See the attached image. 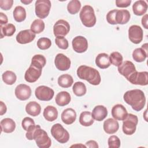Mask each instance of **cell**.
I'll use <instances>...</instances> for the list:
<instances>
[{"label":"cell","mask_w":148,"mask_h":148,"mask_svg":"<svg viewBox=\"0 0 148 148\" xmlns=\"http://www.w3.org/2000/svg\"><path fill=\"white\" fill-rule=\"evenodd\" d=\"M25 136L28 140L34 139L39 148H49L51 146V139L47 132L39 125L35 124L30 127L25 134Z\"/></svg>","instance_id":"6da1fadb"},{"label":"cell","mask_w":148,"mask_h":148,"mask_svg":"<svg viewBox=\"0 0 148 148\" xmlns=\"http://www.w3.org/2000/svg\"><path fill=\"white\" fill-rule=\"evenodd\" d=\"M124 101L130 105L132 108L139 112L145 106L146 103V97L143 91L139 89H134L126 91L124 95Z\"/></svg>","instance_id":"7a4b0ae2"},{"label":"cell","mask_w":148,"mask_h":148,"mask_svg":"<svg viewBox=\"0 0 148 148\" xmlns=\"http://www.w3.org/2000/svg\"><path fill=\"white\" fill-rule=\"evenodd\" d=\"M76 72L80 79L85 80L92 85L97 86L101 83L100 73L95 68L86 65H81L77 68Z\"/></svg>","instance_id":"3957f363"},{"label":"cell","mask_w":148,"mask_h":148,"mask_svg":"<svg viewBox=\"0 0 148 148\" xmlns=\"http://www.w3.org/2000/svg\"><path fill=\"white\" fill-rule=\"evenodd\" d=\"M80 18L83 24L87 27H92L96 23L94 9L90 5L84 6L80 12Z\"/></svg>","instance_id":"277c9868"},{"label":"cell","mask_w":148,"mask_h":148,"mask_svg":"<svg viewBox=\"0 0 148 148\" xmlns=\"http://www.w3.org/2000/svg\"><path fill=\"white\" fill-rule=\"evenodd\" d=\"M51 134L60 143H65L69 139V132L60 123L55 124L51 127Z\"/></svg>","instance_id":"5b68a950"},{"label":"cell","mask_w":148,"mask_h":148,"mask_svg":"<svg viewBox=\"0 0 148 148\" xmlns=\"http://www.w3.org/2000/svg\"><path fill=\"white\" fill-rule=\"evenodd\" d=\"M138 123V118L136 115L130 113L123 120V131L127 135H131L135 133L136 125Z\"/></svg>","instance_id":"8992f818"},{"label":"cell","mask_w":148,"mask_h":148,"mask_svg":"<svg viewBox=\"0 0 148 148\" xmlns=\"http://www.w3.org/2000/svg\"><path fill=\"white\" fill-rule=\"evenodd\" d=\"M51 2L49 0H37L35 2V14L40 18L48 16L50 9Z\"/></svg>","instance_id":"52a82bcc"},{"label":"cell","mask_w":148,"mask_h":148,"mask_svg":"<svg viewBox=\"0 0 148 148\" xmlns=\"http://www.w3.org/2000/svg\"><path fill=\"white\" fill-rule=\"evenodd\" d=\"M35 95L37 99L43 101H50L54 95V90L46 86H38L35 91Z\"/></svg>","instance_id":"ba28073f"},{"label":"cell","mask_w":148,"mask_h":148,"mask_svg":"<svg viewBox=\"0 0 148 148\" xmlns=\"http://www.w3.org/2000/svg\"><path fill=\"white\" fill-rule=\"evenodd\" d=\"M127 80L133 84L146 86L148 84V72L135 71L129 76Z\"/></svg>","instance_id":"9c48e42d"},{"label":"cell","mask_w":148,"mask_h":148,"mask_svg":"<svg viewBox=\"0 0 148 148\" xmlns=\"http://www.w3.org/2000/svg\"><path fill=\"white\" fill-rule=\"evenodd\" d=\"M70 30L69 24L64 20H59L53 26V33L56 37H64Z\"/></svg>","instance_id":"30bf717a"},{"label":"cell","mask_w":148,"mask_h":148,"mask_svg":"<svg viewBox=\"0 0 148 148\" xmlns=\"http://www.w3.org/2000/svg\"><path fill=\"white\" fill-rule=\"evenodd\" d=\"M143 32L142 28L137 25H132L128 29V38L134 44H139L143 40Z\"/></svg>","instance_id":"8fae6325"},{"label":"cell","mask_w":148,"mask_h":148,"mask_svg":"<svg viewBox=\"0 0 148 148\" xmlns=\"http://www.w3.org/2000/svg\"><path fill=\"white\" fill-rule=\"evenodd\" d=\"M72 45L74 51L78 53L85 52L88 48V42L86 38L82 36L75 37L72 41Z\"/></svg>","instance_id":"7c38bea8"},{"label":"cell","mask_w":148,"mask_h":148,"mask_svg":"<svg viewBox=\"0 0 148 148\" xmlns=\"http://www.w3.org/2000/svg\"><path fill=\"white\" fill-rule=\"evenodd\" d=\"M70 59L62 53H58L55 57L54 64L56 67L60 71H67L71 66Z\"/></svg>","instance_id":"4fadbf2b"},{"label":"cell","mask_w":148,"mask_h":148,"mask_svg":"<svg viewBox=\"0 0 148 148\" xmlns=\"http://www.w3.org/2000/svg\"><path fill=\"white\" fill-rule=\"evenodd\" d=\"M42 69L30 65L29 67L25 72L24 79L25 81L28 83L35 82L40 77L42 74Z\"/></svg>","instance_id":"5bb4252c"},{"label":"cell","mask_w":148,"mask_h":148,"mask_svg":"<svg viewBox=\"0 0 148 148\" xmlns=\"http://www.w3.org/2000/svg\"><path fill=\"white\" fill-rule=\"evenodd\" d=\"M14 93L16 98L21 101L28 99L31 95V89L30 87L25 84H20L17 86Z\"/></svg>","instance_id":"9a60e30c"},{"label":"cell","mask_w":148,"mask_h":148,"mask_svg":"<svg viewBox=\"0 0 148 148\" xmlns=\"http://www.w3.org/2000/svg\"><path fill=\"white\" fill-rule=\"evenodd\" d=\"M35 37V34L31 29H25L20 31L16 39L17 42L20 44H27L32 42Z\"/></svg>","instance_id":"2e32d148"},{"label":"cell","mask_w":148,"mask_h":148,"mask_svg":"<svg viewBox=\"0 0 148 148\" xmlns=\"http://www.w3.org/2000/svg\"><path fill=\"white\" fill-rule=\"evenodd\" d=\"M119 72L127 79L134 72L136 71L134 64L130 61H125L118 66Z\"/></svg>","instance_id":"e0dca14e"},{"label":"cell","mask_w":148,"mask_h":148,"mask_svg":"<svg viewBox=\"0 0 148 148\" xmlns=\"http://www.w3.org/2000/svg\"><path fill=\"white\" fill-rule=\"evenodd\" d=\"M111 113L113 117L119 121H123L128 114L125 108L121 104H116L113 106Z\"/></svg>","instance_id":"ac0fdd59"},{"label":"cell","mask_w":148,"mask_h":148,"mask_svg":"<svg viewBox=\"0 0 148 148\" xmlns=\"http://www.w3.org/2000/svg\"><path fill=\"white\" fill-rule=\"evenodd\" d=\"M148 55L147 43L143 44L141 47L135 49L132 52L133 59L138 62L144 61Z\"/></svg>","instance_id":"d6986e66"},{"label":"cell","mask_w":148,"mask_h":148,"mask_svg":"<svg viewBox=\"0 0 148 148\" xmlns=\"http://www.w3.org/2000/svg\"><path fill=\"white\" fill-rule=\"evenodd\" d=\"M131 14L128 10L126 9L117 10L115 12V23L116 24H125L130 19Z\"/></svg>","instance_id":"ffe728a7"},{"label":"cell","mask_w":148,"mask_h":148,"mask_svg":"<svg viewBox=\"0 0 148 148\" xmlns=\"http://www.w3.org/2000/svg\"><path fill=\"white\" fill-rule=\"evenodd\" d=\"M103 128L104 131L106 134H113L118 131L119 128V124L116 120L109 118L103 122Z\"/></svg>","instance_id":"44dd1931"},{"label":"cell","mask_w":148,"mask_h":148,"mask_svg":"<svg viewBox=\"0 0 148 148\" xmlns=\"http://www.w3.org/2000/svg\"><path fill=\"white\" fill-rule=\"evenodd\" d=\"M61 118L64 123L67 125H70L73 123L76 120V113L72 108H67L61 113Z\"/></svg>","instance_id":"7402d4cb"},{"label":"cell","mask_w":148,"mask_h":148,"mask_svg":"<svg viewBox=\"0 0 148 148\" xmlns=\"http://www.w3.org/2000/svg\"><path fill=\"white\" fill-rule=\"evenodd\" d=\"M94 120L98 121L103 120L108 115V110L103 105H97L92 110L91 113Z\"/></svg>","instance_id":"603a6c76"},{"label":"cell","mask_w":148,"mask_h":148,"mask_svg":"<svg viewBox=\"0 0 148 148\" xmlns=\"http://www.w3.org/2000/svg\"><path fill=\"white\" fill-rule=\"evenodd\" d=\"M95 64L101 69L108 68L110 65L109 56L104 53L98 54L95 58Z\"/></svg>","instance_id":"cb8c5ba5"},{"label":"cell","mask_w":148,"mask_h":148,"mask_svg":"<svg viewBox=\"0 0 148 148\" xmlns=\"http://www.w3.org/2000/svg\"><path fill=\"white\" fill-rule=\"evenodd\" d=\"M71 100V95L67 91H61L58 92L55 98L56 103L60 106H64L69 103Z\"/></svg>","instance_id":"d4e9b609"},{"label":"cell","mask_w":148,"mask_h":148,"mask_svg":"<svg viewBox=\"0 0 148 148\" xmlns=\"http://www.w3.org/2000/svg\"><path fill=\"white\" fill-rule=\"evenodd\" d=\"M43 114L47 121L52 122L57 119L58 111L56 107L49 105L45 108Z\"/></svg>","instance_id":"484cf974"},{"label":"cell","mask_w":148,"mask_h":148,"mask_svg":"<svg viewBox=\"0 0 148 148\" xmlns=\"http://www.w3.org/2000/svg\"><path fill=\"white\" fill-rule=\"evenodd\" d=\"M1 131L5 133H11L13 132L16 128V123L14 120L10 118H5L2 119L0 123Z\"/></svg>","instance_id":"4316f807"},{"label":"cell","mask_w":148,"mask_h":148,"mask_svg":"<svg viewBox=\"0 0 148 148\" xmlns=\"http://www.w3.org/2000/svg\"><path fill=\"white\" fill-rule=\"evenodd\" d=\"M147 10V5L145 1H136L132 5V10L136 16H142L146 13Z\"/></svg>","instance_id":"83f0119b"},{"label":"cell","mask_w":148,"mask_h":148,"mask_svg":"<svg viewBox=\"0 0 148 148\" xmlns=\"http://www.w3.org/2000/svg\"><path fill=\"white\" fill-rule=\"evenodd\" d=\"M25 111L28 114L35 117L40 113L41 106L38 102L31 101L26 105Z\"/></svg>","instance_id":"f1b7e54d"},{"label":"cell","mask_w":148,"mask_h":148,"mask_svg":"<svg viewBox=\"0 0 148 148\" xmlns=\"http://www.w3.org/2000/svg\"><path fill=\"white\" fill-rule=\"evenodd\" d=\"M94 120L92 118L91 113L88 111H84L80 113L79 116V123L84 127H89L92 125Z\"/></svg>","instance_id":"f546056e"},{"label":"cell","mask_w":148,"mask_h":148,"mask_svg":"<svg viewBox=\"0 0 148 148\" xmlns=\"http://www.w3.org/2000/svg\"><path fill=\"white\" fill-rule=\"evenodd\" d=\"M73 83L72 77L69 74H64L58 78V84L62 88L70 87Z\"/></svg>","instance_id":"4dcf8cb0"},{"label":"cell","mask_w":148,"mask_h":148,"mask_svg":"<svg viewBox=\"0 0 148 148\" xmlns=\"http://www.w3.org/2000/svg\"><path fill=\"white\" fill-rule=\"evenodd\" d=\"M13 17L16 21L20 23L26 18V11L24 8L21 6H16L13 10Z\"/></svg>","instance_id":"1f68e13d"},{"label":"cell","mask_w":148,"mask_h":148,"mask_svg":"<svg viewBox=\"0 0 148 148\" xmlns=\"http://www.w3.org/2000/svg\"><path fill=\"white\" fill-rule=\"evenodd\" d=\"M1 29V38H3L4 36H11L16 32L15 26L11 23H8L5 25L3 27L0 25Z\"/></svg>","instance_id":"d6a6232c"},{"label":"cell","mask_w":148,"mask_h":148,"mask_svg":"<svg viewBox=\"0 0 148 148\" xmlns=\"http://www.w3.org/2000/svg\"><path fill=\"white\" fill-rule=\"evenodd\" d=\"M72 90L73 93L77 97H82L85 95L87 91L86 85L82 82H77L74 83Z\"/></svg>","instance_id":"836d02e7"},{"label":"cell","mask_w":148,"mask_h":148,"mask_svg":"<svg viewBox=\"0 0 148 148\" xmlns=\"http://www.w3.org/2000/svg\"><path fill=\"white\" fill-rule=\"evenodd\" d=\"M46 64V58L42 54H36L33 56L31 65L42 69Z\"/></svg>","instance_id":"e575fe53"},{"label":"cell","mask_w":148,"mask_h":148,"mask_svg":"<svg viewBox=\"0 0 148 148\" xmlns=\"http://www.w3.org/2000/svg\"><path fill=\"white\" fill-rule=\"evenodd\" d=\"M2 78L5 84L8 85H12L16 82L17 76L13 72L11 71H6L3 73Z\"/></svg>","instance_id":"d590c367"},{"label":"cell","mask_w":148,"mask_h":148,"mask_svg":"<svg viewBox=\"0 0 148 148\" xmlns=\"http://www.w3.org/2000/svg\"><path fill=\"white\" fill-rule=\"evenodd\" d=\"M45 23L41 19L35 20L31 25V30L35 34H40L45 29Z\"/></svg>","instance_id":"8d00e7d4"},{"label":"cell","mask_w":148,"mask_h":148,"mask_svg":"<svg viewBox=\"0 0 148 148\" xmlns=\"http://www.w3.org/2000/svg\"><path fill=\"white\" fill-rule=\"evenodd\" d=\"M81 8V3L78 0H72L67 5V10L71 14H75L79 12Z\"/></svg>","instance_id":"74e56055"},{"label":"cell","mask_w":148,"mask_h":148,"mask_svg":"<svg viewBox=\"0 0 148 148\" xmlns=\"http://www.w3.org/2000/svg\"><path fill=\"white\" fill-rule=\"evenodd\" d=\"M123 60V58L122 55L117 51L112 52L109 56V60L110 64L116 66H119L122 64Z\"/></svg>","instance_id":"f35d334b"},{"label":"cell","mask_w":148,"mask_h":148,"mask_svg":"<svg viewBox=\"0 0 148 148\" xmlns=\"http://www.w3.org/2000/svg\"><path fill=\"white\" fill-rule=\"evenodd\" d=\"M51 42L50 39L47 38H40L37 42V46L40 50H46L50 47Z\"/></svg>","instance_id":"ab89813d"},{"label":"cell","mask_w":148,"mask_h":148,"mask_svg":"<svg viewBox=\"0 0 148 148\" xmlns=\"http://www.w3.org/2000/svg\"><path fill=\"white\" fill-rule=\"evenodd\" d=\"M55 43L58 48L63 50H66L68 48L69 43L68 40L62 36L56 37L55 39Z\"/></svg>","instance_id":"60d3db41"},{"label":"cell","mask_w":148,"mask_h":148,"mask_svg":"<svg viewBox=\"0 0 148 148\" xmlns=\"http://www.w3.org/2000/svg\"><path fill=\"white\" fill-rule=\"evenodd\" d=\"M108 143L109 148H119L121 144L119 138L116 135L110 136L108 139Z\"/></svg>","instance_id":"b9f144b4"},{"label":"cell","mask_w":148,"mask_h":148,"mask_svg":"<svg viewBox=\"0 0 148 148\" xmlns=\"http://www.w3.org/2000/svg\"><path fill=\"white\" fill-rule=\"evenodd\" d=\"M35 125V122L32 119L29 117H25L23 119L21 122V125L23 128L27 131L29 128L32 125Z\"/></svg>","instance_id":"7bdbcfd3"},{"label":"cell","mask_w":148,"mask_h":148,"mask_svg":"<svg viewBox=\"0 0 148 148\" xmlns=\"http://www.w3.org/2000/svg\"><path fill=\"white\" fill-rule=\"evenodd\" d=\"M13 4V0H1L0 8L4 10H8L11 9Z\"/></svg>","instance_id":"ee69618b"},{"label":"cell","mask_w":148,"mask_h":148,"mask_svg":"<svg viewBox=\"0 0 148 148\" xmlns=\"http://www.w3.org/2000/svg\"><path fill=\"white\" fill-rule=\"evenodd\" d=\"M131 0H116V5L118 8H127L130 5Z\"/></svg>","instance_id":"f6af8a7d"},{"label":"cell","mask_w":148,"mask_h":148,"mask_svg":"<svg viewBox=\"0 0 148 148\" xmlns=\"http://www.w3.org/2000/svg\"><path fill=\"white\" fill-rule=\"evenodd\" d=\"M8 22V18L7 16L2 12H0V24L1 25H6Z\"/></svg>","instance_id":"bcb514c9"},{"label":"cell","mask_w":148,"mask_h":148,"mask_svg":"<svg viewBox=\"0 0 148 148\" xmlns=\"http://www.w3.org/2000/svg\"><path fill=\"white\" fill-rule=\"evenodd\" d=\"M86 147H91V148H98L99 147L97 142L92 140L87 141L86 143Z\"/></svg>","instance_id":"7dc6e473"},{"label":"cell","mask_w":148,"mask_h":148,"mask_svg":"<svg viewBox=\"0 0 148 148\" xmlns=\"http://www.w3.org/2000/svg\"><path fill=\"white\" fill-rule=\"evenodd\" d=\"M147 14H146L143 16V17L142 18V20H141V22H142V25L143 26V27L145 28V29H148V25H147Z\"/></svg>","instance_id":"c3c4849f"},{"label":"cell","mask_w":148,"mask_h":148,"mask_svg":"<svg viewBox=\"0 0 148 148\" xmlns=\"http://www.w3.org/2000/svg\"><path fill=\"white\" fill-rule=\"evenodd\" d=\"M0 103H1V111H0L1 113H0V114L2 116L6 112L7 108H6V105L2 101H1Z\"/></svg>","instance_id":"681fc988"},{"label":"cell","mask_w":148,"mask_h":148,"mask_svg":"<svg viewBox=\"0 0 148 148\" xmlns=\"http://www.w3.org/2000/svg\"><path fill=\"white\" fill-rule=\"evenodd\" d=\"M32 2V0H30V1H27V0H23V1H21V2L25 4V5H28L30 3H31Z\"/></svg>","instance_id":"f907efd6"}]
</instances>
